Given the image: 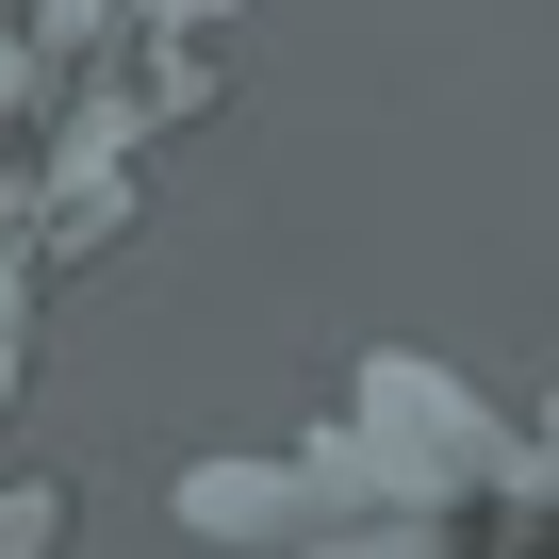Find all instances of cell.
Listing matches in <instances>:
<instances>
[]
</instances>
